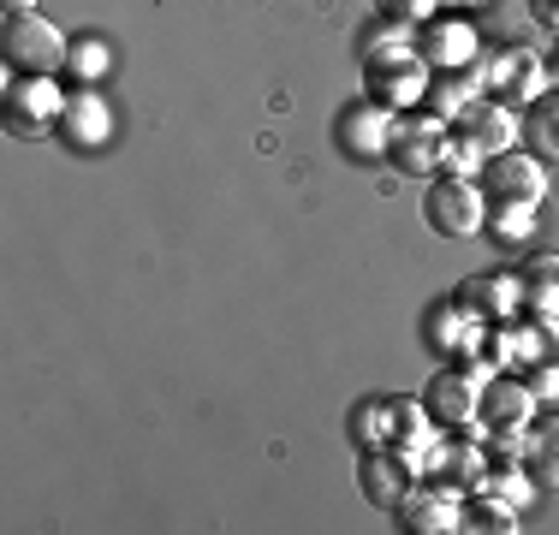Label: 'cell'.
<instances>
[{
    "instance_id": "cell-26",
    "label": "cell",
    "mask_w": 559,
    "mask_h": 535,
    "mask_svg": "<svg viewBox=\"0 0 559 535\" xmlns=\"http://www.w3.org/2000/svg\"><path fill=\"white\" fill-rule=\"evenodd\" d=\"M393 435V399L381 405V399H364V405H352V440L357 447H388Z\"/></svg>"
},
{
    "instance_id": "cell-11",
    "label": "cell",
    "mask_w": 559,
    "mask_h": 535,
    "mask_svg": "<svg viewBox=\"0 0 559 535\" xmlns=\"http://www.w3.org/2000/svg\"><path fill=\"white\" fill-rule=\"evenodd\" d=\"M423 340H429V352L441 357H476L483 352V321L471 310H459V298H441L429 304V316H423Z\"/></svg>"
},
{
    "instance_id": "cell-20",
    "label": "cell",
    "mask_w": 559,
    "mask_h": 535,
    "mask_svg": "<svg viewBox=\"0 0 559 535\" xmlns=\"http://www.w3.org/2000/svg\"><path fill=\"white\" fill-rule=\"evenodd\" d=\"M471 102H483V78H476V72H464V66H459V72H435L429 78V114L435 119H459Z\"/></svg>"
},
{
    "instance_id": "cell-8",
    "label": "cell",
    "mask_w": 559,
    "mask_h": 535,
    "mask_svg": "<svg viewBox=\"0 0 559 535\" xmlns=\"http://www.w3.org/2000/svg\"><path fill=\"white\" fill-rule=\"evenodd\" d=\"M60 84L55 78H19V84H7V131L12 138H36V131L60 126Z\"/></svg>"
},
{
    "instance_id": "cell-17",
    "label": "cell",
    "mask_w": 559,
    "mask_h": 535,
    "mask_svg": "<svg viewBox=\"0 0 559 535\" xmlns=\"http://www.w3.org/2000/svg\"><path fill=\"white\" fill-rule=\"evenodd\" d=\"M423 476H441L447 488L471 494V488H483V476H488V447L476 435L464 440V447H459V440H441V452L429 459V471H423Z\"/></svg>"
},
{
    "instance_id": "cell-15",
    "label": "cell",
    "mask_w": 559,
    "mask_h": 535,
    "mask_svg": "<svg viewBox=\"0 0 559 535\" xmlns=\"http://www.w3.org/2000/svg\"><path fill=\"white\" fill-rule=\"evenodd\" d=\"M530 417H536V393L524 387V374L500 369L495 381L483 387V411H476V423L488 428H530Z\"/></svg>"
},
{
    "instance_id": "cell-3",
    "label": "cell",
    "mask_w": 559,
    "mask_h": 535,
    "mask_svg": "<svg viewBox=\"0 0 559 535\" xmlns=\"http://www.w3.org/2000/svg\"><path fill=\"white\" fill-rule=\"evenodd\" d=\"M476 185H483L488 203H536L542 209V197H548V167L530 150H500V155L483 160Z\"/></svg>"
},
{
    "instance_id": "cell-24",
    "label": "cell",
    "mask_w": 559,
    "mask_h": 535,
    "mask_svg": "<svg viewBox=\"0 0 559 535\" xmlns=\"http://www.w3.org/2000/svg\"><path fill=\"white\" fill-rule=\"evenodd\" d=\"M524 143H536V155H542V160H559V90H542V96L530 102Z\"/></svg>"
},
{
    "instance_id": "cell-29",
    "label": "cell",
    "mask_w": 559,
    "mask_h": 535,
    "mask_svg": "<svg viewBox=\"0 0 559 535\" xmlns=\"http://www.w3.org/2000/svg\"><path fill=\"white\" fill-rule=\"evenodd\" d=\"M483 160H488V150L471 138V131H447V150H441V167L452 173V179H476L483 173Z\"/></svg>"
},
{
    "instance_id": "cell-28",
    "label": "cell",
    "mask_w": 559,
    "mask_h": 535,
    "mask_svg": "<svg viewBox=\"0 0 559 535\" xmlns=\"http://www.w3.org/2000/svg\"><path fill=\"white\" fill-rule=\"evenodd\" d=\"M483 488H488V494H500V500H512L518 512H524V506H530V494H536V476H530L524 464H488Z\"/></svg>"
},
{
    "instance_id": "cell-5",
    "label": "cell",
    "mask_w": 559,
    "mask_h": 535,
    "mask_svg": "<svg viewBox=\"0 0 559 535\" xmlns=\"http://www.w3.org/2000/svg\"><path fill=\"white\" fill-rule=\"evenodd\" d=\"M476 54H483V36H476L464 19L435 12V19L417 24V60L429 66V72H459V66H476Z\"/></svg>"
},
{
    "instance_id": "cell-1",
    "label": "cell",
    "mask_w": 559,
    "mask_h": 535,
    "mask_svg": "<svg viewBox=\"0 0 559 535\" xmlns=\"http://www.w3.org/2000/svg\"><path fill=\"white\" fill-rule=\"evenodd\" d=\"M0 48H7V66L24 78H55L66 72V43L60 24H48L43 12H7V24H0Z\"/></svg>"
},
{
    "instance_id": "cell-25",
    "label": "cell",
    "mask_w": 559,
    "mask_h": 535,
    "mask_svg": "<svg viewBox=\"0 0 559 535\" xmlns=\"http://www.w3.org/2000/svg\"><path fill=\"white\" fill-rule=\"evenodd\" d=\"M464 530H518V506L512 500H500V494H488V488H471V500H464Z\"/></svg>"
},
{
    "instance_id": "cell-12",
    "label": "cell",
    "mask_w": 559,
    "mask_h": 535,
    "mask_svg": "<svg viewBox=\"0 0 559 535\" xmlns=\"http://www.w3.org/2000/svg\"><path fill=\"white\" fill-rule=\"evenodd\" d=\"M459 310H471L483 328H500V321H512V310L524 304V280L518 274H476V280H464L459 292Z\"/></svg>"
},
{
    "instance_id": "cell-23",
    "label": "cell",
    "mask_w": 559,
    "mask_h": 535,
    "mask_svg": "<svg viewBox=\"0 0 559 535\" xmlns=\"http://www.w3.org/2000/svg\"><path fill=\"white\" fill-rule=\"evenodd\" d=\"M524 471L536 476V488H559V417H548L542 428H530Z\"/></svg>"
},
{
    "instance_id": "cell-30",
    "label": "cell",
    "mask_w": 559,
    "mask_h": 535,
    "mask_svg": "<svg viewBox=\"0 0 559 535\" xmlns=\"http://www.w3.org/2000/svg\"><path fill=\"white\" fill-rule=\"evenodd\" d=\"M518 374H524V387L536 393V405H554V399H559V364H530Z\"/></svg>"
},
{
    "instance_id": "cell-19",
    "label": "cell",
    "mask_w": 559,
    "mask_h": 535,
    "mask_svg": "<svg viewBox=\"0 0 559 535\" xmlns=\"http://www.w3.org/2000/svg\"><path fill=\"white\" fill-rule=\"evenodd\" d=\"M369 90H376V102H388V107H417L423 96H429V66L405 60V66H388V72H369Z\"/></svg>"
},
{
    "instance_id": "cell-7",
    "label": "cell",
    "mask_w": 559,
    "mask_h": 535,
    "mask_svg": "<svg viewBox=\"0 0 559 535\" xmlns=\"http://www.w3.org/2000/svg\"><path fill=\"white\" fill-rule=\"evenodd\" d=\"M399 512V524H405L411 535H452V530H464V500H459V488H447V482H411V494L393 506Z\"/></svg>"
},
{
    "instance_id": "cell-6",
    "label": "cell",
    "mask_w": 559,
    "mask_h": 535,
    "mask_svg": "<svg viewBox=\"0 0 559 535\" xmlns=\"http://www.w3.org/2000/svg\"><path fill=\"white\" fill-rule=\"evenodd\" d=\"M441 150H447V119L417 114V119H399L393 126L388 160H393V173L417 179V173H441Z\"/></svg>"
},
{
    "instance_id": "cell-32",
    "label": "cell",
    "mask_w": 559,
    "mask_h": 535,
    "mask_svg": "<svg viewBox=\"0 0 559 535\" xmlns=\"http://www.w3.org/2000/svg\"><path fill=\"white\" fill-rule=\"evenodd\" d=\"M7 12H36V0H0Z\"/></svg>"
},
{
    "instance_id": "cell-34",
    "label": "cell",
    "mask_w": 559,
    "mask_h": 535,
    "mask_svg": "<svg viewBox=\"0 0 559 535\" xmlns=\"http://www.w3.org/2000/svg\"><path fill=\"white\" fill-rule=\"evenodd\" d=\"M464 7H471V0H464Z\"/></svg>"
},
{
    "instance_id": "cell-4",
    "label": "cell",
    "mask_w": 559,
    "mask_h": 535,
    "mask_svg": "<svg viewBox=\"0 0 559 535\" xmlns=\"http://www.w3.org/2000/svg\"><path fill=\"white\" fill-rule=\"evenodd\" d=\"M393 126H399V119H393V107L364 96V102L340 107V119H334V143H340V150L352 155V160H364V167H369V160H381V155H388Z\"/></svg>"
},
{
    "instance_id": "cell-2",
    "label": "cell",
    "mask_w": 559,
    "mask_h": 535,
    "mask_svg": "<svg viewBox=\"0 0 559 535\" xmlns=\"http://www.w3.org/2000/svg\"><path fill=\"white\" fill-rule=\"evenodd\" d=\"M423 221H429L435 238H471L483 233L488 221V197L476 179H452V173H441V179L423 191Z\"/></svg>"
},
{
    "instance_id": "cell-33",
    "label": "cell",
    "mask_w": 559,
    "mask_h": 535,
    "mask_svg": "<svg viewBox=\"0 0 559 535\" xmlns=\"http://www.w3.org/2000/svg\"><path fill=\"white\" fill-rule=\"evenodd\" d=\"M548 78H554V84H559V48L548 54Z\"/></svg>"
},
{
    "instance_id": "cell-14",
    "label": "cell",
    "mask_w": 559,
    "mask_h": 535,
    "mask_svg": "<svg viewBox=\"0 0 559 535\" xmlns=\"http://www.w3.org/2000/svg\"><path fill=\"white\" fill-rule=\"evenodd\" d=\"M476 78H483V84H495L500 96H512V102H536L542 90H548V60H536V54L512 48V54H495V60H483V66H476Z\"/></svg>"
},
{
    "instance_id": "cell-10",
    "label": "cell",
    "mask_w": 559,
    "mask_h": 535,
    "mask_svg": "<svg viewBox=\"0 0 559 535\" xmlns=\"http://www.w3.org/2000/svg\"><path fill=\"white\" fill-rule=\"evenodd\" d=\"M423 471L405 459V452H393V447H364V464H357V488H364V500L369 506H393L411 494V482H417Z\"/></svg>"
},
{
    "instance_id": "cell-22",
    "label": "cell",
    "mask_w": 559,
    "mask_h": 535,
    "mask_svg": "<svg viewBox=\"0 0 559 535\" xmlns=\"http://www.w3.org/2000/svg\"><path fill=\"white\" fill-rule=\"evenodd\" d=\"M518 280H524V304H530V310L559 321V257H530Z\"/></svg>"
},
{
    "instance_id": "cell-13",
    "label": "cell",
    "mask_w": 559,
    "mask_h": 535,
    "mask_svg": "<svg viewBox=\"0 0 559 535\" xmlns=\"http://www.w3.org/2000/svg\"><path fill=\"white\" fill-rule=\"evenodd\" d=\"M441 435H447V428L429 417V405H417V399H393V435H388V447L405 452L417 471H429V459L441 452Z\"/></svg>"
},
{
    "instance_id": "cell-21",
    "label": "cell",
    "mask_w": 559,
    "mask_h": 535,
    "mask_svg": "<svg viewBox=\"0 0 559 535\" xmlns=\"http://www.w3.org/2000/svg\"><path fill=\"white\" fill-rule=\"evenodd\" d=\"M483 233L495 238L500 250H524L536 238V203H488Z\"/></svg>"
},
{
    "instance_id": "cell-18",
    "label": "cell",
    "mask_w": 559,
    "mask_h": 535,
    "mask_svg": "<svg viewBox=\"0 0 559 535\" xmlns=\"http://www.w3.org/2000/svg\"><path fill=\"white\" fill-rule=\"evenodd\" d=\"M459 131H471L476 143H483L488 155H500V150H512V138H518V126H512V107H500V102H471L459 114Z\"/></svg>"
},
{
    "instance_id": "cell-16",
    "label": "cell",
    "mask_w": 559,
    "mask_h": 535,
    "mask_svg": "<svg viewBox=\"0 0 559 535\" xmlns=\"http://www.w3.org/2000/svg\"><path fill=\"white\" fill-rule=\"evenodd\" d=\"M357 48H364L369 72H388V66L417 60V31H411V19H376L364 36H357Z\"/></svg>"
},
{
    "instance_id": "cell-9",
    "label": "cell",
    "mask_w": 559,
    "mask_h": 535,
    "mask_svg": "<svg viewBox=\"0 0 559 535\" xmlns=\"http://www.w3.org/2000/svg\"><path fill=\"white\" fill-rule=\"evenodd\" d=\"M60 138H66V150H102V143L114 138V107H108V96H102L96 84H78L72 96H66Z\"/></svg>"
},
{
    "instance_id": "cell-31",
    "label": "cell",
    "mask_w": 559,
    "mask_h": 535,
    "mask_svg": "<svg viewBox=\"0 0 559 535\" xmlns=\"http://www.w3.org/2000/svg\"><path fill=\"white\" fill-rule=\"evenodd\" d=\"M536 19L548 24V31H559V0H536Z\"/></svg>"
},
{
    "instance_id": "cell-27",
    "label": "cell",
    "mask_w": 559,
    "mask_h": 535,
    "mask_svg": "<svg viewBox=\"0 0 559 535\" xmlns=\"http://www.w3.org/2000/svg\"><path fill=\"white\" fill-rule=\"evenodd\" d=\"M108 66H114V54H108L102 36H78L72 54H66V72H72L78 84H102V78H108Z\"/></svg>"
}]
</instances>
